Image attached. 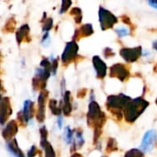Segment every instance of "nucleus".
<instances>
[{
  "label": "nucleus",
  "instance_id": "45",
  "mask_svg": "<svg viewBox=\"0 0 157 157\" xmlns=\"http://www.w3.org/2000/svg\"><path fill=\"white\" fill-rule=\"evenodd\" d=\"M156 105H157V98H156Z\"/></svg>",
  "mask_w": 157,
  "mask_h": 157
},
{
  "label": "nucleus",
  "instance_id": "15",
  "mask_svg": "<svg viewBox=\"0 0 157 157\" xmlns=\"http://www.w3.org/2000/svg\"><path fill=\"white\" fill-rule=\"evenodd\" d=\"M29 27L28 24L22 25L17 29V31L16 32V39L18 44L21 43L23 40H25V39H26V41L30 40V39H29Z\"/></svg>",
  "mask_w": 157,
  "mask_h": 157
},
{
  "label": "nucleus",
  "instance_id": "5",
  "mask_svg": "<svg viewBox=\"0 0 157 157\" xmlns=\"http://www.w3.org/2000/svg\"><path fill=\"white\" fill-rule=\"evenodd\" d=\"M78 45L76 43L75 40H72L70 42H67L65 45V48L63 50V52L62 54V61L63 63H68L70 62H72L73 60H75V58L77 55L78 52Z\"/></svg>",
  "mask_w": 157,
  "mask_h": 157
},
{
  "label": "nucleus",
  "instance_id": "28",
  "mask_svg": "<svg viewBox=\"0 0 157 157\" xmlns=\"http://www.w3.org/2000/svg\"><path fill=\"white\" fill-rule=\"evenodd\" d=\"M40 67L45 69L46 71L52 72V63L47 58H43L42 61L40 62Z\"/></svg>",
  "mask_w": 157,
  "mask_h": 157
},
{
  "label": "nucleus",
  "instance_id": "20",
  "mask_svg": "<svg viewBox=\"0 0 157 157\" xmlns=\"http://www.w3.org/2000/svg\"><path fill=\"white\" fill-rule=\"evenodd\" d=\"M40 146L43 149L45 147V145L48 144V140H47L48 132H47L46 127L45 126H42L40 128Z\"/></svg>",
  "mask_w": 157,
  "mask_h": 157
},
{
  "label": "nucleus",
  "instance_id": "16",
  "mask_svg": "<svg viewBox=\"0 0 157 157\" xmlns=\"http://www.w3.org/2000/svg\"><path fill=\"white\" fill-rule=\"evenodd\" d=\"M72 104H71V92L65 91L63 94V111L64 115L69 116L72 112Z\"/></svg>",
  "mask_w": 157,
  "mask_h": 157
},
{
  "label": "nucleus",
  "instance_id": "46",
  "mask_svg": "<svg viewBox=\"0 0 157 157\" xmlns=\"http://www.w3.org/2000/svg\"><path fill=\"white\" fill-rule=\"evenodd\" d=\"M102 157H107V156H102Z\"/></svg>",
  "mask_w": 157,
  "mask_h": 157
},
{
  "label": "nucleus",
  "instance_id": "18",
  "mask_svg": "<svg viewBox=\"0 0 157 157\" xmlns=\"http://www.w3.org/2000/svg\"><path fill=\"white\" fill-rule=\"evenodd\" d=\"M50 75H51V72L46 71L45 69H43V68H41V67L38 68V69L36 70V76H35V77L38 78V79H40V80H41V81L46 82L47 79L50 77Z\"/></svg>",
  "mask_w": 157,
  "mask_h": 157
},
{
  "label": "nucleus",
  "instance_id": "2",
  "mask_svg": "<svg viewBox=\"0 0 157 157\" xmlns=\"http://www.w3.org/2000/svg\"><path fill=\"white\" fill-rule=\"evenodd\" d=\"M131 100L132 98L124 94L110 95L107 98L106 106L108 109L113 114V116L118 121H121L122 119V110H124L127 104Z\"/></svg>",
  "mask_w": 157,
  "mask_h": 157
},
{
  "label": "nucleus",
  "instance_id": "24",
  "mask_svg": "<svg viewBox=\"0 0 157 157\" xmlns=\"http://www.w3.org/2000/svg\"><path fill=\"white\" fill-rule=\"evenodd\" d=\"M124 157H144V152H142L139 149H132L126 152Z\"/></svg>",
  "mask_w": 157,
  "mask_h": 157
},
{
  "label": "nucleus",
  "instance_id": "26",
  "mask_svg": "<svg viewBox=\"0 0 157 157\" xmlns=\"http://www.w3.org/2000/svg\"><path fill=\"white\" fill-rule=\"evenodd\" d=\"M15 26H16V20L11 17L9 18L7 21H6V29L9 32H13L14 29H15Z\"/></svg>",
  "mask_w": 157,
  "mask_h": 157
},
{
  "label": "nucleus",
  "instance_id": "14",
  "mask_svg": "<svg viewBox=\"0 0 157 157\" xmlns=\"http://www.w3.org/2000/svg\"><path fill=\"white\" fill-rule=\"evenodd\" d=\"M94 33V29H93V26L91 24H85L83 25L80 29L75 30V33L74 35V39H79L81 37H87L90 36Z\"/></svg>",
  "mask_w": 157,
  "mask_h": 157
},
{
  "label": "nucleus",
  "instance_id": "38",
  "mask_svg": "<svg viewBox=\"0 0 157 157\" xmlns=\"http://www.w3.org/2000/svg\"><path fill=\"white\" fill-rule=\"evenodd\" d=\"M148 4L153 6L154 8H156L157 9V0H151V1H148Z\"/></svg>",
  "mask_w": 157,
  "mask_h": 157
},
{
  "label": "nucleus",
  "instance_id": "9",
  "mask_svg": "<svg viewBox=\"0 0 157 157\" xmlns=\"http://www.w3.org/2000/svg\"><path fill=\"white\" fill-rule=\"evenodd\" d=\"M11 113H12V109L10 106V100L7 97H5L2 98L0 102V124L1 125H4L6 123Z\"/></svg>",
  "mask_w": 157,
  "mask_h": 157
},
{
  "label": "nucleus",
  "instance_id": "17",
  "mask_svg": "<svg viewBox=\"0 0 157 157\" xmlns=\"http://www.w3.org/2000/svg\"><path fill=\"white\" fill-rule=\"evenodd\" d=\"M6 146H7V149L9 150V152L15 157H24V155H23L22 151L19 149L16 139H12L11 141L7 142Z\"/></svg>",
  "mask_w": 157,
  "mask_h": 157
},
{
  "label": "nucleus",
  "instance_id": "10",
  "mask_svg": "<svg viewBox=\"0 0 157 157\" xmlns=\"http://www.w3.org/2000/svg\"><path fill=\"white\" fill-rule=\"evenodd\" d=\"M48 93L46 91H41L38 98V111L36 114L37 121L41 123L45 120V102Z\"/></svg>",
  "mask_w": 157,
  "mask_h": 157
},
{
  "label": "nucleus",
  "instance_id": "19",
  "mask_svg": "<svg viewBox=\"0 0 157 157\" xmlns=\"http://www.w3.org/2000/svg\"><path fill=\"white\" fill-rule=\"evenodd\" d=\"M49 107H50L51 111H52V113L53 115L61 116L62 109H61L60 106H58L57 100H55V99H51V100H50V103H49Z\"/></svg>",
  "mask_w": 157,
  "mask_h": 157
},
{
  "label": "nucleus",
  "instance_id": "25",
  "mask_svg": "<svg viewBox=\"0 0 157 157\" xmlns=\"http://www.w3.org/2000/svg\"><path fill=\"white\" fill-rule=\"evenodd\" d=\"M43 149L45 151V157H55V152L52 146L51 145V144L48 143Z\"/></svg>",
  "mask_w": 157,
  "mask_h": 157
},
{
  "label": "nucleus",
  "instance_id": "44",
  "mask_svg": "<svg viewBox=\"0 0 157 157\" xmlns=\"http://www.w3.org/2000/svg\"><path fill=\"white\" fill-rule=\"evenodd\" d=\"M1 88H2V85H1V81H0V90H1Z\"/></svg>",
  "mask_w": 157,
  "mask_h": 157
},
{
  "label": "nucleus",
  "instance_id": "40",
  "mask_svg": "<svg viewBox=\"0 0 157 157\" xmlns=\"http://www.w3.org/2000/svg\"><path fill=\"white\" fill-rule=\"evenodd\" d=\"M153 48H154L155 51H157V40H155V41H154V42H153Z\"/></svg>",
  "mask_w": 157,
  "mask_h": 157
},
{
  "label": "nucleus",
  "instance_id": "36",
  "mask_svg": "<svg viewBox=\"0 0 157 157\" xmlns=\"http://www.w3.org/2000/svg\"><path fill=\"white\" fill-rule=\"evenodd\" d=\"M101 135V129H95V133H94V143H97L99 136Z\"/></svg>",
  "mask_w": 157,
  "mask_h": 157
},
{
  "label": "nucleus",
  "instance_id": "7",
  "mask_svg": "<svg viewBox=\"0 0 157 157\" xmlns=\"http://www.w3.org/2000/svg\"><path fill=\"white\" fill-rule=\"evenodd\" d=\"M109 76L118 78L120 81L124 82L130 77V70L122 63H116L110 67Z\"/></svg>",
  "mask_w": 157,
  "mask_h": 157
},
{
  "label": "nucleus",
  "instance_id": "21",
  "mask_svg": "<svg viewBox=\"0 0 157 157\" xmlns=\"http://www.w3.org/2000/svg\"><path fill=\"white\" fill-rule=\"evenodd\" d=\"M118 150V144L116 142L115 139L113 138H109V141H108V144H107V148H106V151L107 153H113V152H116Z\"/></svg>",
  "mask_w": 157,
  "mask_h": 157
},
{
  "label": "nucleus",
  "instance_id": "27",
  "mask_svg": "<svg viewBox=\"0 0 157 157\" xmlns=\"http://www.w3.org/2000/svg\"><path fill=\"white\" fill-rule=\"evenodd\" d=\"M73 136H74V132L70 129V127H66L65 128V142H66V144L72 143Z\"/></svg>",
  "mask_w": 157,
  "mask_h": 157
},
{
  "label": "nucleus",
  "instance_id": "34",
  "mask_svg": "<svg viewBox=\"0 0 157 157\" xmlns=\"http://www.w3.org/2000/svg\"><path fill=\"white\" fill-rule=\"evenodd\" d=\"M58 68V60L57 59H53L52 62V74L53 75H56V71Z\"/></svg>",
  "mask_w": 157,
  "mask_h": 157
},
{
  "label": "nucleus",
  "instance_id": "32",
  "mask_svg": "<svg viewBox=\"0 0 157 157\" xmlns=\"http://www.w3.org/2000/svg\"><path fill=\"white\" fill-rule=\"evenodd\" d=\"M121 20H122V22H124L125 24L129 25V26H130V27L132 29V30H133V29H134V26L132 25V21H131V19H130V17H129L128 16H126V15L122 16V17H121Z\"/></svg>",
  "mask_w": 157,
  "mask_h": 157
},
{
  "label": "nucleus",
  "instance_id": "47",
  "mask_svg": "<svg viewBox=\"0 0 157 157\" xmlns=\"http://www.w3.org/2000/svg\"><path fill=\"white\" fill-rule=\"evenodd\" d=\"M0 55H1V54H0Z\"/></svg>",
  "mask_w": 157,
  "mask_h": 157
},
{
  "label": "nucleus",
  "instance_id": "33",
  "mask_svg": "<svg viewBox=\"0 0 157 157\" xmlns=\"http://www.w3.org/2000/svg\"><path fill=\"white\" fill-rule=\"evenodd\" d=\"M114 55H115V52H113L112 49H110V48H106V49L104 50V56H105L106 58H110V57H112V56H114Z\"/></svg>",
  "mask_w": 157,
  "mask_h": 157
},
{
  "label": "nucleus",
  "instance_id": "31",
  "mask_svg": "<svg viewBox=\"0 0 157 157\" xmlns=\"http://www.w3.org/2000/svg\"><path fill=\"white\" fill-rule=\"evenodd\" d=\"M52 24H53V20H52V18H48V19H46V21L44 22V25H43L42 30H43V31L48 32L50 29H52Z\"/></svg>",
  "mask_w": 157,
  "mask_h": 157
},
{
  "label": "nucleus",
  "instance_id": "22",
  "mask_svg": "<svg viewBox=\"0 0 157 157\" xmlns=\"http://www.w3.org/2000/svg\"><path fill=\"white\" fill-rule=\"evenodd\" d=\"M70 14L72 16H75V23L79 24L81 23L82 21V10L79 8V7H73Z\"/></svg>",
  "mask_w": 157,
  "mask_h": 157
},
{
  "label": "nucleus",
  "instance_id": "8",
  "mask_svg": "<svg viewBox=\"0 0 157 157\" xmlns=\"http://www.w3.org/2000/svg\"><path fill=\"white\" fill-rule=\"evenodd\" d=\"M157 140V132L155 130H150L145 132L142 144H141V149L142 152L149 153L153 150Z\"/></svg>",
  "mask_w": 157,
  "mask_h": 157
},
{
  "label": "nucleus",
  "instance_id": "4",
  "mask_svg": "<svg viewBox=\"0 0 157 157\" xmlns=\"http://www.w3.org/2000/svg\"><path fill=\"white\" fill-rule=\"evenodd\" d=\"M98 18L102 30L111 29L116 23H118V17L108 9L100 6L98 10Z\"/></svg>",
  "mask_w": 157,
  "mask_h": 157
},
{
  "label": "nucleus",
  "instance_id": "41",
  "mask_svg": "<svg viewBox=\"0 0 157 157\" xmlns=\"http://www.w3.org/2000/svg\"><path fill=\"white\" fill-rule=\"evenodd\" d=\"M71 157H83L80 154H74V155H72V156Z\"/></svg>",
  "mask_w": 157,
  "mask_h": 157
},
{
  "label": "nucleus",
  "instance_id": "12",
  "mask_svg": "<svg viewBox=\"0 0 157 157\" xmlns=\"http://www.w3.org/2000/svg\"><path fill=\"white\" fill-rule=\"evenodd\" d=\"M17 130H18V127H17V121H10L6 128L3 130V132H2V135H3V138L9 142L12 140V138L17 134Z\"/></svg>",
  "mask_w": 157,
  "mask_h": 157
},
{
  "label": "nucleus",
  "instance_id": "1",
  "mask_svg": "<svg viewBox=\"0 0 157 157\" xmlns=\"http://www.w3.org/2000/svg\"><path fill=\"white\" fill-rule=\"evenodd\" d=\"M149 102L143 98L132 99L124 109V117L127 122H134L148 108Z\"/></svg>",
  "mask_w": 157,
  "mask_h": 157
},
{
  "label": "nucleus",
  "instance_id": "35",
  "mask_svg": "<svg viewBox=\"0 0 157 157\" xmlns=\"http://www.w3.org/2000/svg\"><path fill=\"white\" fill-rule=\"evenodd\" d=\"M37 152H38V150H37L36 146H34V145L31 146V148L28 152V157H34L37 155Z\"/></svg>",
  "mask_w": 157,
  "mask_h": 157
},
{
  "label": "nucleus",
  "instance_id": "29",
  "mask_svg": "<svg viewBox=\"0 0 157 157\" xmlns=\"http://www.w3.org/2000/svg\"><path fill=\"white\" fill-rule=\"evenodd\" d=\"M71 5H72V1H70V0H63L61 9H60V14H63V13L66 12L67 9L71 6Z\"/></svg>",
  "mask_w": 157,
  "mask_h": 157
},
{
  "label": "nucleus",
  "instance_id": "30",
  "mask_svg": "<svg viewBox=\"0 0 157 157\" xmlns=\"http://www.w3.org/2000/svg\"><path fill=\"white\" fill-rule=\"evenodd\" d=\"M115 32L117 33V35L120 37V38H122V37H125L127 35L130 34V31L128 29L126 28H118L115 29Z\"/></svg>",
  "mask_w": 157,
  "mask_h": 157
},
{
  "label": "nucleus",
  "instance_id": "43",
  "mask_svg": "<svg viewBox=\"0 0 157 157\" xmlns=\"http://www.w3.org/2000/svg\"><path fill=\"white\" fill-rule=\"evenodd\" d=\"M2 98H2V96L0 95V102H1V100H2Z\"/></svg>",
  "mask_w": 157,
  "mask_h": 157
},
{
  "label": "nucleus",
  "instance_id": "3",
  "mask_svg": "<svg viewBox=\"0 0 157 157\" xmlns=\"http://www.w3.org/2000/svg\"><path fill=\"white\" fill-rule=\"evenodd\" d=\"M106 115L101 110L100 106L95 101L92 100L88 106L87 112V123L90 127L94 129H101L106 122Z\"/></svg>",
  "mask_w": 157,
  "mask_h": 157
},
{
  "label": "nucleus",
  "instance_id": "42",
  "mask_svg": "<svg viewBox=\"0 0 157 157\" xmlns=\"http://www.w3.org/2000/svg\"><path fill=\"white\" fill-rule=\"evenodd\" d=\"M154 71H155V73H157V63L155 65V67H154Z\"/></svg>",
  "mask_w": 157,
  "mask_h": 157
},
{
  "label": "nucleus",
  "instance_id": "6",
  "mask_svg": "<svg viewBox=\"0 0 157 157\" xmlns=\"http://www.w3.org/2000/svg\"><path fill=\"white\" fill-rule=\"evenodd\" d=\"M143 49L141 46H137L134 48H122L120 51L121 56L128 63L136 62L142 55Z\"/></svg>",
  "mask_w": 157,
  "mask_h": 157
},
{
  "label": "nucleus",
  "instance_id": "23",
  "mask_svg": "<svg viewBox=\"0 0 157 157\" xmlns=\"http://www.w3.org/2000/svg\"><path fill=\"white\" fill-rule=\"evenodd\" d=\"M84 144H85V140H84L82 132H77L75 133V142H74L75 147V148H81Z\"/></svg>",
  "mask_w": 157,
  "mask_h": 157
},
{
  "label": "nucleus",
  "instance_id": "39",
  "mask_svg": "<svg viewBox=\"0 0 157 157\" xmlns=\"http://www.w3.org/2000/svg\"><path fill=\"white\" fill-rule=\"evenodd\" d=\"M62 125H63V118H62V116H58V127H59V129L62 128Z\"/></svg>",
  "mask_w": 157,
  "mask_h": 157
},
{
  "label": "nucleus",
  "instance_id": "11",
  "mask_svg": "<svg viewBox=\"0 0 157 157\" xmlns=\"http://www.w3.org/2000/svg\"><path fill=\"white\" fill-rule=\"evenodd\" d=\"M93 62V65L94 68L97 72V76L100 79L104 78L107 75V64L105 63V62L98 55L94 56L92 59Z\"/></svg>",
  "mask_w": 157,
  "mask_h": 157
},
{
  "label": "nucleus",
  "instance_id": "13",
  "mask_svg": "<svg viewBox=\"0 0 157 157\" xmlns=\"http://www.w3.org/2000/svg\"><path fill=\"white\" fill-rule=\"evenodd\" d=\"M22 114H23V117H24L26 123L32 119L33 114H34V103L31 100H26L24 102Z\"/></svg>",
  "mask_w": 157,
  "mask_h": 157
},
{
  "label": "nucleus",
  "instance_id": "37",
  "mask_svg": "<svg viewBox=\"0 0 157 157\" xmlns=\"http://www.w3.org/2000/svg\"><path fill=\"white\" fill-rule=\"evenodd\" d=\"M86 88H83V89H81V90L78 91L77 96H78V98H84L86 96Z\"/></svg>",
  "mask_w": 157,
  "mask_h": 157
}]
</instances>
